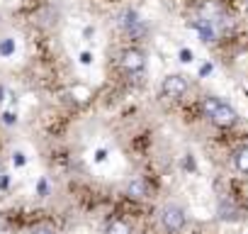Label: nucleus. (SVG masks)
Instances as JSON below:
<instances>
[{"instance_id":"nucleus-1","label":"nucleus","mask_w":248,"mask_h":234,"mask_svg":"<svg viewBox=\"0 0 248 234\" xmlns=\"http://www.w3.org/2000/svg\"><path fill=\"white\" fill-rule=\"evenodd\" d=\"M202 112L209 117L217 127H233L238 122V112L229 102H224V100H219L214 95L202 100Z\"/></svg>"},{"instance_id":"nucleus-2","label":"nucleus","mask_w":248,"mask_h":234,"mask_svg":"<svg viewBox=\"0 0 248 234\" xmlns=\"http://www.w3.org/2000/svg\"><path fill=\"white\" fill-rule=\"evenodd\" d=\"M161 224H163L166 232L178 234V232L185 227V212H183V207H178V205H166V207L161 210Z\"/></svg>"},{"instance_id":"nucleus-3","label":"nucleus","mask_w":248,"mask_h":234,"mask_svg":"<svg viewBox=\"0 0 248 234\" xmlns=\"http://www.w3.org/2000/svg\"><path fill=\"white\" fill-rule=\"evenodd\" d=\"M119 66H122V71H127L132 76L134 73H141L144 66H146V56L139 49H124L122 56H119Z\"/></svg>"},{"instance_id":"nucleus-4","label":"nucleus","mask_w":248,"mask_h":234,"mask_svg":"<svg viewBox=\"0 0 248 234\" xmlns=\"http://www.w3.org/2000/svg\"><path fill=\"white\" fill-rule=\"evenodd\" d=\"M161 93H163L166 98H173V100L183 98V95L187 93V81H185V76H168V78L163 81V85H161Z\"/></svg>"},{"instance_id":"nucleus-5","label":"nucleus","mask_w":248,"mask_h":234,"mask_svg":"<svg viewBox=\"0 0 248 234\" xmlns=\"http://www.w3.org/2000/svg\"><path fill=\"white\" fill-rule=\"evenodd\" d=\"M149 193H151L149 181L141 178V176H137V178L129 181V185H127V195H129L132 200H144V198H149Z\"/></svg>"},{"instance_id":"nucleus-6","label":"nucleus","mask_w":248,"mask_h":234,"mask_svg":"<svg viewBox=\"0 0 248 234\" xmlns=\"http://www.w3.org/2000/svg\"><path fill=\"white\" fill-rule=\"evenodd\" d=\"M122 27L127 30L132 37H137V34H141V32H144V25H141L139 15H137V13H132V10H127V13L122 15Z\"/></svg>"},{"instance_id":"nucleus-7","label":"nucleus","mask_w":248,"mask_h":234,"mask_svg":"<svg viewBox=\"0 0 248 234\" xmlns=\"http://www.w3.org/2000/svg\"><path fill=\"white\" fill-rule=\"evenodd\" d=\"M217 212H219V217L226 219V222H236V219H241V210H238L233 202H229V200H221Z\"/></svg>"},{"instance_id":"nucleus-8","label":"nucleus","mask_w":248,"mask_h":234,"mask_svg":"<svg viewBox=\"0 0 248 234\" xmlns=\"http://www.w3.org/2000/svg\"><path fill=\"white\" fill-rule=\"evenodd\" d=\"M105 234H132V224L127 219H109L105 227Z\"/></svg>"},{"instance_id":"nucleus-9","label":"nucleus","mask_w":248,"mask_h":234,"mask_svg":"<svg viewBox=\"0 0 248 234\" xmlns=\"http://www.w3.org/2000/svg\"><path fill=\"white\" fill-rule=\"evenodd\" d=\"M233 164H236V168H238L241 173H248V144L241 147V149L233 154Z\"/></svg>"},{"instance_id":"nucleus-10","label":"nucleus","mask_w":248,"mask_h":234,"mask_svg":"<svg viewBox=\"0 0 248 234\" xmlns=\"http://www.w3.org/2000/svg\"><path fill=\"white\" fill-rule=\"evenodd\" d=\"M195 30H197L200 39H204V42H214V30H212V25H207V22H197Z\"/></svg>"},{"instance_id":"nucleus-11","label":"nucleus","mask_w":248,"mask_h":234,"mask_svg":"<svg viewBox=\"0 0 248 234\" xmlns=\"http://www.w3.org/2000/svg\"><path fill=\"white\" fill-rule=\"evenodd\" d=\"M30 234H59L56 232V227L54 224H49V222H39V224H34L32 227V232Z\"/></svg>"},{"instance_id":"nucleus-12","label":"nucleus","mask_w":248,"mask_h":234,"mask_svg":"<svg viewBox=\"0 0 248 234\" xmlns=\"http://www.w3.org/2000/svg\"><path fill=\"white\" fill-rule=\"evenodd\" d=\"M13 51H15V42H13V39H3V44H0V54L10 56Z\"/></svg>"},{"instance_id":"nucleus-13","label":"nucleus","mask_w":248,"mask_h":234,"mask_svg":"<svg viewBox=\"0 0 248 234\" xmlns=\"http://www.w3.org/2000/svg\"><path fill=\"white\" fill-rule=\"evenodd\" d=\"M3 122H5V125H15V122H17V115H15L13 110L3 112Z\"/></svg>"},{"instance_id":"nucleus-14","label":"nucleus","mask_w":248,"mask_h":234,"mask_svg":"<svg viewBox=\"0 0 248 234\" xmlns=\"http://www.w3.org/2000/svg\"><path fill=\"white\" fill-rule=\"evenodd\" d=\"M180 61L183 64H190L192 61V51L190 49H180Z\"/></svg>"},{"instance_id":"nucleus-15","label":"nucleus","mask_w":248,"mask_h":234,"mask_svg":"<svg viewBox=\"0 0 248 234\" xmlns=\"http://www.w3.org/2000/svg\"><path fill=\"white\" fill-rule=\"evenodd\" d=\"M25 164V154L22 151H15V166H22Z\"/></svg>"},{"instance_id":"nucleus-16","label":"nucleus","mask_w":248,"mask_h":234,"mask_svg":"<svg viewBox=\"0 0 248 234\" xmlns=\"http://www.w3.org/2000/svg\"><path fill=\"white\" fill-rule=\"evenodd\" d=\"M80 61H83V64H90V61H93V56H90L88 51H83V54H80Z\"/></svg>"},{"instance_id":"nucleus-17","label":"nucleus","mask_w":248,"mask_h":234,"mask_svg":"<svg viewBox=\"0 0 248 234\" xmlns=\"http://www.w3.org/2000/svg\"><path fill=\"white\" fill-rule=\"evenodd\" d=\"M209 71H212V66H209V64H204V66H202V68H200V76H207V73H209Z\"/></svg>"},{"instance_id":"nucleus-18","label":"nucleus","mask_w":248,"mask_h":234,"mask_svg":"<svg viewBox=\"0 0 248 234\" xmlns=\"http://www.w3.org/2000/svg\"><path fill=\"white\" fill-rule=\"evenodd\" d=\"M3 100H5V88L0 85V102H3Z\"/></svg>"},{"instance_id":"nucleus-19","label":"nucleus","mask_w":248,"mask_h":234,"mask_svg":"<svg viewBox=\"0 0 248 234\" xmlns=\"http://www.w3.org/2000/svg\"><path fill=\"white\" fill-rule=\"evenodd\" d=\"M0 176H3V171H0Z\"/></svg>"},{"instance_id":"nucleus-20","label":"nucleus","mask_w":248,"mask_h":234,"mask_svg":"<svg viewBox=\"0 0 248 234\" xmlns=\"http://www.w3.org/2000/svg\"><path fill=\"white\" fill-rule=\"evenodd\" d=\"M246 5H248V3H246Z\"/></svg>"}]
</instances>
